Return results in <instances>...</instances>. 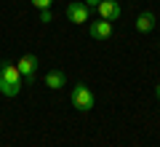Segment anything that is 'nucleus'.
I'll list each match as a JSON object with an SVG mask.
<instances>
[{
    "label": "nucleus",
    "mask_w": 160,
    "mask_h": 147,
    "mask_svg": "<svg viewBox=\"0 0 160 147\" xmlns=\"http://www.w3.org/2000/svg\"><path fill=\"white\" fill-rule=\"evenodd\" d=\"M91 11L93 8H88L83 0H72V3H67V8H64V13H67V19L72 24H88L91 22Z\"/></svg>",
    "instance_id": "nucleus-3"
},
{
    "label": "nucleus",
    "mask_w": 160,
    "mask_h": 147,
    "mask_svg": "<svg viewBox=\"0 0 160 147\" xmlns=\"http://www.w3.org/2000/svg\"><path fill=\"white\" fill-rule=\"evenodd\" d=\"M0 67H3V62H0Z\"/></svg>",
    "instance_id": "nucleus-13"
},
{
    "label": "nucleus",
    "mask_w": 160,
    "mask_h": 147,
    "mask_svg": "<svg viewBox=\"0 0 160 147\" xmlns=\"http://www.w3.org/2000/svg\"><path fill=\"white\" fill-rule=\"evenodd\" d=\"M88 35L93 40H109L112 38V22L99 19V22H88Z\"/></svg>",
    "instance_id": "nucleus-6"
},
{
    "label": "nucleus",
    "mask_w": 160,
    "mask_h": 147,
    "mask_svg": "<svg viewBox=\"0 0 160 147\" xmlns=\"http://www.w3.org/2000/svg\"><path fill=\"white\" fill-rule=\"evenodd\" d=\"M155 24H158L155 13H152V11H142V13L136 16V24H133V27H136V32L147 35V32H152V29H155Z\"/></svg>",
    "instance_id": "nucleus-8"
},
{
    "label": "nucleus",
    "mask_w": 160,
    "mask_h": 147,
    "mask_svg": "<svg viewBox=\"0 0 160 147\" xmlns=\"http://www.w3.org/2000/svg\"><path fill=\"white\" fill-rule=\"evenodd\" d=\"M96 11H99V16L107 19V22H118V19L123 16V6H120L118 0H102L96 6Z\"/></svg>",
    "instance_id": "nucleus-5"
},
{
    "label": "nucleus",
    "mask_w": 160,
    "mask_h": 147,
    "mask_svg": "<svg viewBox=\"0 0 160 147\" xmlns=\"http://www.w3.org/2000/svg\"><path fill=\"white\" fill-rule=\"evenodd\" d=\"M29 3H32V6L38 8V11H43V8H51V3H53V0H29Z\"/></svg>",
    "instance_id": "nucleus-9"
},
{
    "label": "nucleus",
    "mask_w": 160,
    "mask_h": 147,
    "mask_svg": "<svg viewBox=\"0 0 160 147\" xmlns=\"http://www.w3.org/2000/svg\"><path fill=\"white\" fill-rule=\"evenodd\" d=\"M43 83H46L51 91H62L64 86H67V75H64L62 70H48L46 78H43Z\"/></svg>",
    "instance_id": "nucleus-7"
},
{
    "label": "nucleus",
    "mask_w": 160,
    "mask_h": 147,
    "mask_svg": "<svg viewBox=\"0 0 160 147\" xmlns=\"http://www.w3.org/2000/svg\"><path fill=\"white\" fill-rule=\"evenodd\" d=\"M83 3H86V6H88V8H96V6H99V3H102V0H83Z\"/></svg>",
    "instance_id": "nucleus-11"
},
{
    "label": "nucleus",
    "mask_w": 160,
    "mask_h": 147,
    "mask_svg": "<svg viewBox=\"0 0 160 147\" xmlns=\"http://www.w3.org/2000/svg\"><path fill=\"white\" fill-rule=\"evenodd\" d=\"M22 72H19L16 62H3L0 67V94L3 96H19L22 94Z\"/></svg>",
    "instance_id": "nucleus-1"
},
{
    "label": "nucleus",
    "mask_w": 160,
    "mask_h": 147,
    "mask_svg": "<svg viewBox=\"0 0 160 147\" xmlns=\"http://www.w3.org/2000/svg\"><path fill=\"white\" fill-rule=\"evenodd\" d=\"M155 96H158V102H160V83L155 86Z\"/></svg>",
    "instance_id": "nucleus-12"
},
{
    "label": "nucleus",
    "mask_w": 160,
    "mask_h": 147,
    "mask_svg": "<svg viewBox=\"0 0 160 147\" xmlns=\"http://www.w3.org/2000/svg\"><path fill=\"white\" fill-rule=\"evenodd\" d=\"M69 102H72V107L80 110V113H91L93 104H96V96H93V91L88 88L86 83H78L72 88V94H69Z\"/></svg>",
    "instance_id": "nucleus-2"
},
{
    "label": "nucleus",
    "mask_w": 160,
    "mask_h": 147,
    "mask_svg": "<svg viewBox=\"0 0 160 147\" xmlns=\"http://www.w3.org/2000/svg\"><path fill=\"white\" fill-rule=\"evenodd\" d=\"M16 67H19V72H22V78L27 80V83H35V80H38V56H35V54H24L16 62Z\"/></svg>",
    "instance_id": "nucleus-4"
},
{
    "label": "nucleus",
    "mask_w": 160,
    "mask_h": 147,
    "mask_svg": "<svg viewBox=\"0 0 160 147\" xmlns=\"http://www.w3.org/2000/svg\"><path fill=\"white\" fill-rule=\"evenodd\" d=\"M51 19H53L51 8H43V11H40V22H43V24H48V22H51Z\"/></svg>",
    "instance_id": "nucleus-10"
}]
</instances>
